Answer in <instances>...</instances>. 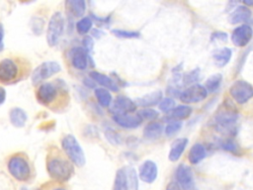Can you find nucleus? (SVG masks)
<instances>
[{"instance_id": "f257e3e1", "label": "nucleus", "mask_w": 253, "mask_h": 190, "mask_svg": "<svg viewBox=\"0 0 253 190\" xmlns=\"http://www.w3.org/2000/svg\"><path fill=\"white\" fill-rule=\"evenodd\" d=\"M67 95L65 83L59 79L53 82H44L41 84L36 93L38 102L51 109H55V105L57 109V105L61 103L62 100L67 103Z\"/></svg>"}, {"instance_id": "f3484780", "label": "nucleus", "mask_w": 253, "mask_h": 190, "mask_svg": "<svg viewBox=\"0 0 253 190\" xmlns=\"http://www.w3.org/2000/svg\"><path fill=\"white\" fill-rule=\"evenodd\" d=\"M90 78L94 82L105 87V89H107V90H111V91H115V92H117L119 90V86L115 82V80L106 74H103L98 71H91Z\"/></svg>"}, {"instance_id": "c85d7f7f", "label": "nucleus", "mask_w": 253, "mask_h": 190, "mask_svg": "<svg viewBox=\"0 0 253 190\" xmlns=\"http://www.w3.org/2000/svg\"><path fill=\"white\" fill-rule=\"evenodd\" d=\"M221 80H222V76L219 73L210 76L205 83V88L208 91V93L215 92L219 88Z\"/></svg>"}, {"instance_id": "2f4dec72", "label": "nucleus", "mask_w": 253, "mask_h": 190, "mask_svg": "<svg viewBox=\"0 0 253 190\" xmlns=\"http://www.w3.org/2000/svg\"><path fill=\"white\" fill-rule=\"evenodd\" d=\"M105 137L108 140V142L114 145H118L121 144L123 142V140L120 136V134H118L115 130L113 129H108L105 131Z\"/></svg>"}, {"instance_id": "79ce46f5", "label": "nucleus", "mask_w": 253, "mask_h": 190, "mask_svg": "<svg viewBox=\"0 0 253 190\" xmlns=\"http://www.w3.org/2000/svg\"><path fill=\"white\" fill-rule=\"evenodd\" d=\"M166 190H183V189L178 185L176 181H172L167 185Z\"/></svg>"}, {"instance_id": "7ed1b4c3", "label": "nucleus", "mask_w": 253, "mask_h": 190, "mask_svg": "<svg viewBox=\"0 0 253 190\" xmlns=\"http://www.w3.org/2000/svg\"><path fill=\"white\" fill-rule=\"evenodd\" d=\"M46 170L52 179L59 182L69 180L74 173V168L71 162L57 151L48 155L46 160Z\"/></svg>"}, {"instance_id": "1a4fd4ad", "label": "nucleus", "mask_w": 253, "mask_h": 190, "mask_svg": "<svg viewBox=\"0 0 253 190\" xmlns=\"http://www.w3.org/2000/svg\"><path fill=\"white\" fill-rule=\"evenodd\" d=\"M61 69L60 65L56 61H45L40 64L32 73V82L37 85L45 79L49 78L53 74L59 72Z\"/></svg>"}, {"instance_id": "20e7f679", "label": "nucleus", "mask_w": 253, "mask_h": 190, "mask_svg": "<svg viewBox=\"0 0 253 190\" xmlns=\"http://www.w3.org/2000/svg\"><path fill=\"white\" fill-rule=\"evenodd\" d=\"M238 117L237 109L230 102H223L213 116L214 127L223 134L233 135Z\"/></svg>"}, {"instance_id": "7c9ffc66", "label": "nucleus", "mask_w": 253, "mask_h": 190, "mask_svg": "<svg viewBox=\"0 0 253 190\" xmlns=\"http://www.w3.org/2000/svg\"><path fill=\"white\" fill-rule=\"evenodd\" d=\"M93 22L89 17H83L76 23V30L80 35H86L92 28Z\"/></svg>"}, {"instance_id": "0eeeda50", "label": "nucleus", "mask_w": 253, "mask_h": 190, "mask_svg": "<svg viewBox=\"0 0 253 190\" xmlns=\"http://www.w3.org/2000/svg\"><path fill=\"white\" fill-rule=\"evenodd\" d=\"M64 30V18L60 12H55L48 23L46 32V41L50 47L58 44Z\"/></svg>"}, {"instance_id": "b1692460", "label": "nucleus", "mask_w": 253, "mask_h": 190, "mask_svg": "<svg viewBox=\"0 0 253 190\" xmlns=\"http://www.w3.org/2000/svg\"><path fill=\"white\" fill-rule=\"evenodd\" d=\"M163 132V125L159 122H155L152 121L150 123H148L144 130H143V135L146 139L149 140H154L160 137V135Z\"/></svg>"}, {"instance_id": "4468645a", "label": "nucleus", "mask_w": 253, "mask_h": 190, "mask_svg": "<svg viewBox=\"0 0 253 190\" xmlns=\"http://www.w3.org/2000/svg\"><path fill=\"white\" fill-rule=\"evenodd\" d=\"M136 110V104L133 102L130 98L120 95L118 96L111 108V111L113 112V115L116 114H127V113H133Z\"/></svg>"}, {"instance_id": "2eb2a0df", "label": "nucleus", "mask_w": 253, "mask_h": 190, "mask_svg": "<svg viewBox=\"0 0 253 190\" xmlns=\"http://www.w3.org/2000/svg\"><path fill=\"white\" fill-rule=\"evenodd\" d=\"M113 120L119 126L126 129H135L142 123V118L137 114H116L113 115Z\"/></svg>"}, {"instance_id": "49530a36", "label": "nucleus", "mask_w": 253, "mask_h": 190, "mask_svg": "<svg viewBox=\"0 0 253 190\" xmlns=\"http://www.w3.org/2000/svg\"><path fill=\"white\" fill-rule=\"evenodd\" d=\"M243 3L245 4L246 7H248V6H253V1H250V0H245V1H243Z\"/></svg>"}, {"instance_id": "6e6552de", "label": "nucleus", "mask_w": 253, "mask_h": 190, "mask_svg": "<svg viewBox=\"0 0 253 190\" xmlns=\"http://www.w3.org/2000/svg\"><path fill=\"white\" fill-rule=\"evenodd\" d=\"M229 93L236 103L244 104L253 97V86L245 80H237L230 86Z\"/></svg>"}, {"instance_id": "393cba45", "label": "nucleus", "mask_w": 253, "mask_h": 190, "mask_svg": "<svg viewBox=\"0 0 253 190\" xmlns=\"http://www.w3.org/2000/svg\"><path fill=\"white\" fill-rule=\"evenodd\" d=\"M231 54H232V51L229 48H222L216 50L212 54V57H213L215 64L219 67H222L228 63V61L231 58Z\"/></svg>"}, {"instance_id": "a19ab883", "label": "nucleus", "mask_w": 253, "mask_h": 190, "mask_svg": "<svg viewBox=\"0 0 253 190\" xmlns=\"http://www.w3.org/2000/svg\"><path fill=\"white\" fill-rule=\"evenodd\" d=\"M226 38H227V35H226L225 33H223V32H214V33L211 35V41H214V40L225 41Z\"/></svg>"}, {"instance_id": "de8ad7c7", "label": "nucleus", "mask_w": 253, "mask_h": 190, "mask_svg": "<svg viewBox=\"0 0 253 190\" xmlns=\"http://www.w3.org/2000/svg\"><path fill=\"white\" fill-rule=\"evenodd\" d=\"M53 190H65L64 188H61V187H58V188H55V189H53Z\"/></svg>"}, {"instance_id": "c756f323", "label": "nucleus", "mask_w": 253, "mask_h": 190, "mask_svg": "<svg viewBox=\"0 0 253 190\" xmlns=\"http://www.w3.org/2000/svg\"><path fill=\"white\" fill-rule=\"evenodd\" d=\"M128 190H138V176L136 171L130 167L126 169Z\"/></svg>"}, {"instance_id": "dca6fc26", "label": "nucleus", "mask_w": 253, "mask_h": 190, "mask_svg": "<svg viewBox=\"0 0 253 190\" xmlns=\"http://www.w3.org/2000/svg\"><path fill=\"white\" fill-rule=\"evenodd\" d=\"M158 174L157 165L152 160H145L139 167L138 176L145 183H153Z\"/></svg>"}, {"instance_id": "e433bc0d", "label": "nucleus", "mask_w": 253, "mask_h": 190, "mask_svg": "<svg viewBox=\"0 0 253 190\" xmlns=\"http://www.w3.org/2000/svg\"><path fill=\"white\" fill-rule=\"evenodd\" d=\"M138 115L143 119H146V120H155L158 116H159V113L158 111L154 110V109H151V108H144L142 110H140L138 112Z\"/></svg>"}, {"instance_id": "9d476101", "label": "nucleus", "mask_w": 253, "mask_h": 190, "mask_svg": "<svg viewBox=\"0 0 253 190\" xmlns=\"http://www.w3.org/2000/svg\"><path fill=\"white\" fill-rule=\"evenodd\" d=\"M208 97V91L205 86L201 84H193L187 87L185 90L181 91L179 98L180 100L186 104L198 103L204 101Z\"/></svg>"}, {"instance_id": "ddd939ff", "label": "nucleus", "mask_w": 253, "mask_h": 190, "mask_svg": "<svg viewBox=\"0 0 253 190\" xmlns=\"http://www.w3.org/2000/svg\"><path fill=\"white\" fill-rule=\"evenodd\" d=\"M69 57L71 64L76 69L84 70L87 68L89 63V54L83 48H72L69 50Z\"/></svg>"}, {"instance_id": "9b49d317", "label": "nucleus", "mask_w": 253, "mask_h": 190, "mask_svg": "<svg viewBox=\"0 0 253 190\" xmlns=\"http://www.w3.org/2000/svg\"><path fill=\"white\" fill-rule=\"evenodd\" d=\"M176 182L183 190H195V179L192 169L185 164H180L175 172Z\"/></svg>"}, {"instance_id": "09e8293b", "label": "nucleus", "mask_w": 253, "mask_h": 190, "mask_svg": "<svg viewBox=\"0 0 253 190\" xmlns=\"http://www.w3.org/2000/svg\"><path fill=\"white\" fill-rule=\"evenodd\" d=\"M22 190H27V189H22Z\"/></svg>"}, {"instance_id": "a878e982", "label": "nucleus", "mask_w": 253, "mask_h": 190, "mask_svg": "<svg viewBox=\"0 0 253 190\" xmlns=\"http://www.w3.org/2000/svg\"><path fill=\"white\" fill-rule=\"evenodd\" d=\"M192 114V108L188 105H179L177 107H174V109L170 112L171 118H173L176 121L187 119Z\"/></svg>"}, {"instance_id": "c9c22d12", "label": "nucleus", "mask_w": 253, "mask_h": 190, "mask_svg": "<svg viewBox=\"0 0 253 190\" xmlns=\"http://www.w3.org/2000/svg\"><path fill=\"white\" fill-rule=\"evenodd\" d=\"M182 128V123L180 121H172L170 123H168L165 127V134L167 136H173L176 133H178Z\"/></svg>"}, {"instance_id": "f03ea898", "label": "nucleus", "mask_w": 253, "mask_h": 190, "mask_svg": "<svg viewBox=\"0 0 253 190\" xmlns=\"http://www.w3.org/2000/svg\"><path fill=\"white\" fill-rule=\"evenodd\" d=\"M28 65L21 58H4L0 60V82L13 84L28 74Z\"/></svg>"}, {"instance_id": "4be33fe9", "label": "nucleus", "mask_w": 253, "mask_h": 190, "mask_svg": "<svg viewBox=\"0 0 253 190\" xmlns=\"http://www.w3.org/2000/svg\"><path fill=\"white\" fill-rule=\"evenodd\" d=\"M66 9L73 17H81L85 13L86 3L83 0H69L65 3Z\"/></svg>"}, {"instance_id": "72a5a7b5", "label": "nucleus", "mask_w": 253, "mask_h": 190, "mask_svg": "<svg viewBox=\"0 0 253 190\" xmlns=\"http://www.w3.org/2000/svg\"><path fill=\"white\" fill-rule=\"evenodd\" d=\"M158 107H159V110L164 112V113H170L174 107H175V101L171 98V97H166V98H163L159 104H158Z\"/></svg>"}, {"instance_id": "58836bf2", "label": "nucleus", "mask_w": 253, "mask_h": 190, "mask_svg": "<svg viewBox=\"0 0 253 190\" xmlns=\"http://www.w3.org/2000/svg\"><path fill=\"white\" fill-rule=\"evenodd\" d=\"M221 147H222V149H224L226 151H230V152H235L237 150L236 143L230 139H227V140L223 141L221 142Z\"/></svg>"}, {"instance_id": "39448f33", "label": "nucleus", "mask_w": 253, "mask_h": 190, "mask_svg": "<svg viewBox=\"0 0 253 190\" xmlns=\"http://www.w3.org/2000/svg\"><path fill=\"white\" fill-rule=\"evenodd\" d=\"M8 170L10 174L17 180L26 182L32 176L31 165L28 159L22 154L12 155L8 161Z\"/></svg>"}, {"instance_id": "cd10ccee", "label": "nucleus", "mask_w": 253, "mask_h": 190, "mask_svg": "<svg viewBox=\"0 0 253 190\" xmlns=\"http://www.w3.org/2000/svg\"><path fill=\"white\" fill-rule=\"evenodd\" d=\"M95 96L97 98L98 103L103 107H109L112 103V95L110 91L105 88H96Z\"/></svg>"}, {"instance_id": "c03bdc74", "label": "nucleus", "mask_w": 253, "mask_h": 190, "mask_svg": "<svg viewBox=\"0 0 253 190\" xmlns=\"http://www.w3.org/2000/svg\"><path fill=\"white\" fill-rule=\"evenodd\" d=\"M6 99V91L3 87H0V105L5 101Z\"/></svg>"}, {"instance_id": "a211bd4d", "label": "nucleus", "mask_w": 253, "mask_h": 190, "mask_svg": "<svg viewBox=\"0 0 253 190\" xmlns=\"http://www.w3.org/2000/svg\"><path fill=\"white\" fill-rule=\"evenodd\" d=\"M252 15L251 10L242 5V6H238L236 7V9L234 11H232V13L229 15L228 21L230 24L235 25V24H242V23H246L247 21L250 20Z\"/></svg>"}, {"instance_id": "4c0bfd02", "label": "nucleus", "mask_w": 253, "mask_h": 190, "mask_svg": "<svg viewBox=\"0 0 253 190\" xmlns=\"http://www.w3.org/2000/svg\"><path fill=\"white\" fill-rule=\"evenodd\" d=\"M43 25H44V22L42 18H33L32 20V24H31V28L32 30L34 31L35 34H41L42 31V28H43Z\"/></svg>"}, {"instance_id": "bb28decb", "label": "nucleus", "mask_w": 253, "mask_h": 190, "mask_svg": "<svg viewBox=\"0 0 253 190\" xmlns=\"http://www.w3.org/2000/svg\"><path fill=\"white\" fill-rule=\"evenodd\" d=\"M113 190H128L126 168L118 169L114 181Z\"/></svg>"}, {"instance_id": "f8f14e48", "label": "nucleus", "mask_w": 253, "mask_h": 190, "mask_svg": "<svg viewBox=\"0 0 253 190\" xmlns=\"http://www.w3.org/2000/svg\"><path fill=\"white\" fill-rule=\"evenodd\" d=\"M253 36V30L249 25L243 24L232 31L231 42L234 46L243 48L249 44Z\"/></svg>"}, {"instance_id": "ea45409f", "label": "nucleus", "mask_w": 253, "mask_h": 190, "mask_svg": "<svg viewBox=\"0 0 253 190\" xmlns=\"http://www.w3.org/2000/svg\"><path fill=\"white\" fill-rule=\"evenodd\" d=\"M82 45H83V48L89 52L92 50L93 48V46H94V41L93 39L90 37V36H85L83 41H82Z\"/></svg>"}, {"instance_id": "412c9836", "label": "nucleus", "mask_w": 253, "mask_h": 190, "mask_svg": "<svg viewBox=\"0 0 253 190\" xmlns=\"http://www.w3.org/2000/svg\"><path fill=\"white\" fill-rule=\"evenodd\" d=\"M207 155V149L202 143H195L188 154V159L191 164H198Z\"/></svg>"}, {"instance_id": "37998d69", "label": "nucleus", "mask_w": 253, "mask_h": 190, "mask_svg": "<svg viewBox=\"0 0 253 190\" xmlns=\"http://www.w3.org/2000/svg\"><path fill=\"white\" fill-rule=\"evenodd\" d=\"M4 28L3 25L0 23V51L4 48Z\"/></svg>"}, {"instance_id": "a18cd8bd", "label": "nucleus", "mask_w": 253, "mask_h": 190, "mask_svg": "<svg viewBox=\"0 0 253 190\" xmlns=\"http://www.w3.org/2000/svg\"><path fill=\"white\" fill-rule=\"evenodd\" d=\"M85 79H86V80L84 81V83H85L87 86H89L90 88H93V87L95 86V82H94L91 78H88V79L85 78Z\"/></svg>"}, {"instance_id": "6ab92c4d", "label": "nucleus", "mask_w": 253, "mask_h": 190, "mask_svg": "<svg viewBox=\"0 0 253 190\" xmlns=\"http://www.w3.org/2000/svg\"><path fill=\"white\" fill-rule=\"evenodd\" d=\"M188 143V139L186 138H179L177 140H175L170 147L169 150V154H168V158L171 161H177L181 155L183 154L186 146Z\"/></svg>"}, {"instance_id": "473e14b6", "label": "nucleus", "mask_w": 253, "mask_h": 190, "mask_svg": "<svg viewBox=\"0 0 253 190\" xmlns=\"http://www.w3.org/2000/svg\"><path fill=\"white\" fill-rule=\"evenodd\" d=\"M199 77H200V69L199 68L190 70L187 73H185V75L183 77L184 84H188V85L196 84L195 82L199 79Z\"/></svg>"}, {"instance_id": "aec40b11", "label": "nucleus", "mask_w": 253, "mask_h": 190, "mask_svg": "<svg viewBox=\"0 0 253 190\" xmlns=\"http://www.w3.org/2000/svg\"><path fill=\"white\" fill-rule=\"evenodd\" d=\"M162 91L157 90L153 91L151 93L145 94L144 96L136 99V106H141L143 108H149L151 106H154L156 104H159V102L162 100Z\"/></svg>"}, {"instance_id": "423d86ee", "label": "nucleus", "mask_w": 253, "mask_h": 190, "mask_svg": "<svg viewBox=\"0 0 253 190\" xmlns=\"http://www.w3.org/2000/svg\"><path fill=\"white\" fill-rule=\"evenodd\" d=\"M61 145L70 161L77 166H83L85 164L86 159L84 151L74 136H65L61 141Z\"/></svg>"}, {"instance_id": "5701e85b", "label": "nucleus", "mask_w": 253, "mask_h": 190, "mask_svg": "<svg viewBox=\"0 0 253 190\" xmlns=\"http://www.w3.org/2000/svg\"><path fill=\"white\" fill-rule=\"evenodd\" d=\"M10 121L11 123L13 124V126L17 127V128H22L26 125V122H27V119H28V116L26 114V112L21 109V108H13L11 111H10Z\"/></svg>"}, {"instance_id": "f704fd0d", "label": "nucleus", "mask_w": 253, "mask_h": 190, "mask_svg": "<svg viewBox=\"0 0 253 190\" xmlns=\"http://www.w3.org/2000/svg\"><path fill=\"white\" fill-rule=\"evenodd\" d=\"M113 34L118 38L123 39H136L139 37V33L135 31H126V30H113Z\"/></svg>"}]
</instances>
